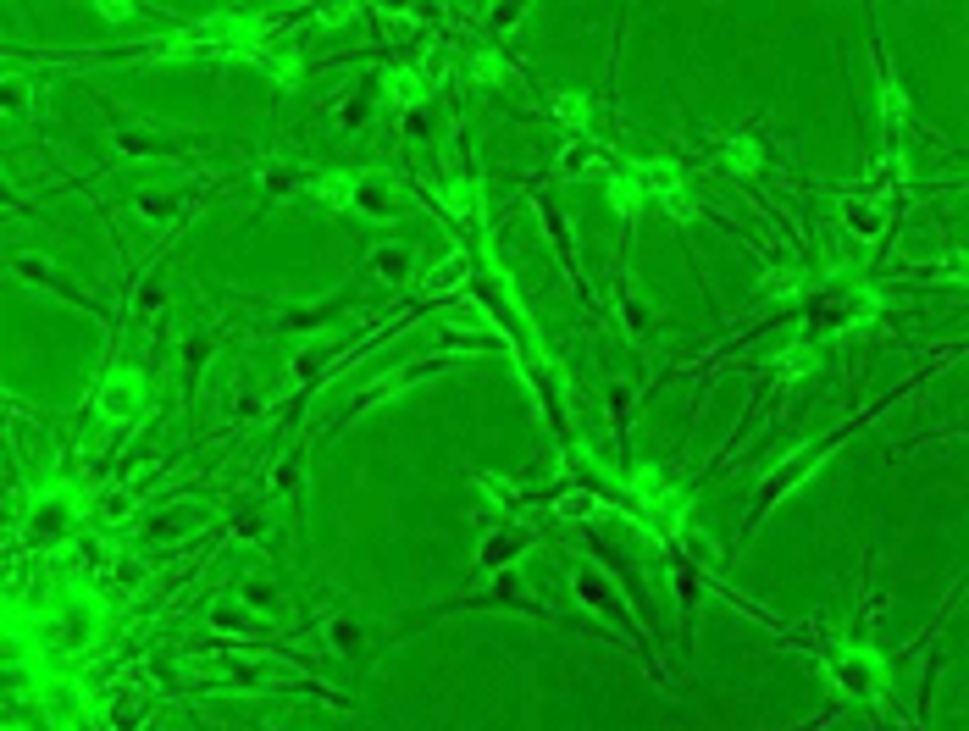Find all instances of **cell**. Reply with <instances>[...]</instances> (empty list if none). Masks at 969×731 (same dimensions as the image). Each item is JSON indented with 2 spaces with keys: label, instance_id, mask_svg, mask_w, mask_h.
I'll list each match as a JSON object with an SVG mask.
<instances>
[{
  "label": "cell",
  "instance_id": "6da1fadb",
  "mask_svg": "<svg viewBox=\"0 0 969 731\" xmlns=\"http://www.w3.org/2000/svg\"><path fill=\"white\" fill-rule=\"evenodd\" d=\"M144 399H150V394H144V377L122 366V372H111L106 383H100V394H95V410H100V416H106V421H133V416H139V410H144Z\"/></svg>",
  "mask_w": 969,
  "mask_h": 731
},
{
  "label": "cell",
  "instance_id": "7a4b0ae2",
  "mask_svg": "<svg viewBox=\"0 0 969 731\" xmlns=\"http://www.w3.org/2000/svg\"><path fill=\"white\" fill-rule=\"evenodd\" d=\"M28 527H34V538H45V543H56V538H67L72 527H78V510H72V499H39L34 504V516H28Z\"/></svg>",
  "mask_w": 969,
  "mask_h": 731
},
{
  "label": "cell",
  "instance_id": "3957f363",
  "mask_svg": "<svg viewBox=\"0 0 969 731\" xmlns=\"http://www.w3.org/2000/svg\"><path fill=\"white\" fill-rule=\"evenodd\" d=\"M837 676L848 682V693H875V660L870 654H842Z\"/></svg>",
  "mask_w": 969,
  "mask_h": 731
},
{
  "label": "cell",
  "instance_id": "277c9868",
  "mask_svg": "<svg viewBox=\"0 0 969 731\" xmlns=\"http://www.w3.org/2000/svg\"><path fill=\"white\" fill-rule=\"evenodd\" d=\"M211 626H216V632H228V637H250L255 632V621L244 615V604H233V599L211 604Z\"/></svg>",
  "mask_w": 969,
  "mask_h": 731
},
{
  "label": "cell",
  "instance_id": "5b68a950",
  "mask_svg": "<svg viewBox=\"0 0 969 731\" xmlns=\"http://www.w3.org/2000/svg\"><path fill=\"white\" fill-rule=\"evenodd\" d=\"M521 549H527V532H493V538L482 543V565H504V560H515Z\"/></svg>",
  "mask_w": 969,
  "mask_h": 731
},
{
  "label": "cell",
  "instance_id": "8992f818",
  "mask_svg": "<svg viewBox=\"0 0 969 731\" xmlns=\"http://www.w3.org/2000/svg\"><path fill=\"white\" fill-rule=\"evenodd\" d=\"M327 648H338V654L360 648V626L349 621V615H333V621H327Z\"/></svg>",
  "mask_w": 969,
  "mask_h": 731
},
{
  "label": "cell",
  "instance_id": "52a82bcc",
  "mask_svg": "<svg viewBox=\"0 0 969 731\" xmlns=\"http://www.w3.org/2000/svg\"><path fill=\"white\" fill-rule=\"evenodd\" d=\"M139 720H144V698L122 693V698H117V709H111V731H133Z\"/></svg>",
  "mask_w": 969,
  "mask_h": 731
},
{
  "label": "cell",
  "instance_id": "ba28073f",
  "mask_svg": "<svg viewBox=\"0 0 969 731\" xmlns=\"http://www.w3.org/2000/svg\"><path fill=\"white\" fill-rule=\"evenodd\" d=\"M371 266H377L388 283H399V277L410 272V250H377V261H371Z\"/></svg>",
  "mask_w": 969,
  "mask_h": 731
},
{
  "label": "cell",
  "instance_id": "9c48e42d",
  "mask_svg": "<svg viewBox=\"0 0 969 731\" xmlns=\"http://www.w3.org/2000/svg\"><path fill=\"white\" fill-rule=\"evenodd\" d=\"M244 604H250V610H272V582L250 576V582H244Z\"/></svg>",
  "mask_w": 969,
  "mask_h": 731
},
{
  "label": "cell",
  "instance_id": "30bf717a",
  "mask_svg": "<svg viewBox=\"0 0 969 731\" xmlns=\"http://www.w3.org/2000/svg\"><path fill=\"white\" fill-rule=\"evenodd\" d=\"M294 482H300V455H288L283 466H277V482H272V488H277V493H288Z\"/></svg>",
  "mask_w": 969,
  "mask_h": 731
}]
</instances>
